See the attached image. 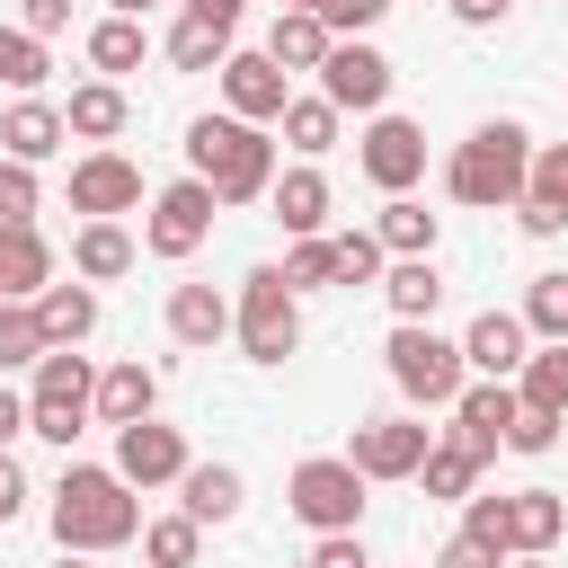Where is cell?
<instances>
[{"label": "cell", "instance_id": "cell-26", "mask_svg": "<svg viewBox=\"0 0 568 568\" xmlns=\"http://www.w3.org/2000/svg\"><path fill=\"white\" fill-rule=\"evenodd\" d=\"M27 311H36L44 346H89V328H98V284H44Z\"/></svg>", "mask_w": 568, "mask_h": 568}, {"label": "cell", "instance_id": "cell-57", "mask_svg": "<svg viewBox=\"0 0 568 568\" xmlns=\"http://www.w3.org/2000/svg\"><path fill=\"white\" fill-rule=\"evenodd\" d=\"M559 444H568V435H559Z\"/></svg>", "mask_w": 568, "mask_h": 568}, {"label": "cell", "instance_id": "cell-6", "mask_svg": "<svg viewBox=\"0 0 568 568\" xmlns=\"http://www.w3.org/2000/svg\"><path fill=\"white\" fill-rule=\"evenodd\" d=\"M231 337H240L248 364H284V355L302 346V293L284 284V266H248V275H240Z\"/></svg>", "mask_w": 568, "mask_h": 568}, {"label": "cell", "instance_id": "cell-25", "mask_svg": "<svg viewBox=\"0 0 568 568\" xmlns=\"http://www.w3.org/2000/svg\"><path fill=\"white\" fill-rule=\"evenodd\" d=\"M133 257H142V248H133L124 222H80V231H71V275H80V284H115V275H133Z\"/></svg>", "mask_w": 568, "mask_h": 568}, {"label": "cell", "instance_id": "cell-5", "mask_svg": "<svg viewBox=\"0 0 568 568\" xmlns=\"http://www.w3.org/2000/svg\"><path fill=\"white\" fill-rule=\"evenodd\" d=\"M89 399H98V373H89L80 346H44V355L27 364V435H44V444L71 453V444L98 426Z\"/></svg>", "mask_w": 568, "mask_h": 568}, {"label": "cell", "instance_id": "cell-37", "mask_svg": "<svg viewBox=\"0 0 568 568\" xmlns=\"http://www.w3.org/2000/svg\"><path fill=\"white\" fill-rule=\"evenodd\" d=\"M222 53H231V27H213V18H178L169 27V62L178 71H222Z\"/></svg>", "mask_w": 568, "mask_h": 568}, {"label": "cell", "instance_id": "cell-4", "mask_svg": "<svg viewBox=\"0 0 568 568\" xmlns=\"http://www.w3.org/2000/svg\"><path fill=\"white\" fill-rule=\"evenodd\" d=\"M382 364H390V390H399L408 408H453V399H462V382H470L462 337H444L435 320H390Z\"/></svg>", "mask_w": 568, "mask_h": 568}, {"label": "cell", "instance_id": "cell-44", "mask_svg": "<svg viewBox=\"0 0 568 568\" xmlns=\"http://www.w3.org/2000/svg\"><path fill=\"white\" fill-rule=\"evenodd\" d=\"M320 9V27L328 36H364V27H382L390 18V0H311Z\"/></svg>", "mask_w": 568, "mask_h": 568}, {"label": "cell", "instance_id": "cell-33", "mask_svg": "<svg viewBox=\"0 0 568 568\" xmlns=\"http://www.w3.org/2000/svg\"><path fill=\"white\" fill-rule=\"evenodd\" d=\"M142 53H151L142 18H115V9H106V18L89 27V71H98V80H124V71H142Z\"/></svg>", "mask_w": 568, "mask_h": 568}, {"label": "cell", "instance_id": "cell-51", "mask_svg": "<svg viewBox=\"0 0 568 568\" xmlns=\"http://www.w3.org/2000/svg\"><path fill=\"white\" fill-rule=\"evenodd\" d=\"M248 0H186V18H213V27H240Z\"/></svg>", "mask_w": 568, "mask_h": 568}, {"label": "cell", "instance_id": "cell-34", "mask_svg": "<svg viewBox=\"0 0 568 568\" xmlns=\"http://www.w3.org/2000/svg\"><path fill=\"white\" fill-rule=\"evenodd\" d=\"M337 106L311 89V98H284V115H275V133H284V151H302V160H320V151H337Z\"/></svg>", "mask_w": 568, "mask_h": 568}, {"label": "cell", "instance_id": "cell-28", "mask_svg": "<svg viewBox=\"0 0 568 568\" xmlns=\"http://www.w3.org/2000/svg\"><path fill=\"white\" fill-rule=\"evenodd\" d=\"M328 27H320V9H275V27H266V62L275 71H320L328 62Z\"/></svg>", "mask_w": 568, "mask_h": 568}, {"label": "cell", "instance_id": "cell-27", "mask_svg": "<svg viewBox=\"0 0 568 568\" xmlns=\"http://www.w3.org/2000/svg\"><path fill=\"white\" fill-rule=\"evenodd\" d=\"M169 337H178V346H204V355H213V346L231 337V302H222L213 284H169Z\"/></svg>", "mask_w": 568, "mask_h": 568}, {"label": "cell", "instance_id": "cell-30", "mask_svg": "<svg viewBox=\"0 0 568 568\" xmlns=\"http://www.w3.org/2000/svg\"><path fill=\"white\" fill-rule=\"evenodd\" d=\"M382 302H390V320H435L444 266H435V257H390V266H382Z\"/></svg>", "mask_w": 568, "mask_h": 568}, {"label": "cell", "instance_id": "cell-40", "mask_svg": "<svg viewBox=\"0 0 568 568\" xmlns=\"http://www.w3.org/2000/svg\"><path fill=\"white\" fill-rule=\"evenodd\" d=\"M36 355H44V328H36V311H27V302H0V382H9V373H27Z\"/></svg>", "mask_w": 568, "mask_h": 568}, {"label": "cell", "instance_id": "cell-3", "mask_svg": "<svg viewBox=\"0 0 568 568\" xmlns=\"http://www.w3.org/2000/svg\"><path fill=\"white\" fill-rule=\"evenodd\" d=\"M524 169H532V133H524L515 115H488V124H470V133L453 142V160H444V195L470 204V213H497V204L524 195Z\"/></svg>", "mask_w": 568, "mask_h": 568}, {"label": "cell", "instance_id": "cell-43", "mask_svg": "<svg viewBox=\"0 0 568 568\" xmlns=\"http://www.w3.org/2000/svg\"><path fill=\"white\" fill-rule=\"evenodd\" d=\"M559 435H568V417H550V408H515L506 453H559Z\"/></svg>", "mask_w": 568, "mask_h": 568}, {"label": "cell", "instance_id": "cell-45", "mask_svg": "<svg viewBox=\"0 0 568 568\" xmlns=\"http://www.w3.org/2000/svg\"><path fill=\"white\" fill-rule=\"evenodd\" d=\"M311 568H373V550H364V532H320Z\"/></svg>", "mask_w": 568, "mask_h": 568}, {"label": "cell", "instance_id": "cell-36", "mask_svg": "<svg viewBox=\"0 0 568 568\" xmlns=\"http://www.w3.org/2000/svg\"><path fill=\"white\" fill-rule=\"evenodd\" d=\"M44 71H53L44 36H27V27H0V89H9V98H36V89H44Z\"/></svg>", "mask_w": 568, "mask_h": 568}, {"label": "cell", "instance_id": "cell-39", "mask_svg": "<svg viewBox=\"0 0 568 568\" xmlns=\"http://www.w3.org/2000/svg\"><path fill=\"white\" fill-rule=\"evenodd\" d=\"M328 266H337V284H382L390 248H382L373 231H337V240H328Z\"/></svg>", "mask_w": 568, "mask_h": 568}, {"label": "cell", "instance_id": "cell-20", "mask_svg": "<svg viewBox=\"0 0 568 568\" xmlns=\"http://www.w3.org/2000/svg\"><path fill=\"white\" fill-rule=\"evenodd\" d=\"M124 124H133L124 80H80V89L62 98V133H71V142H115Z\"/></svg>", "mask_w": 568, "mask_h": 568}, {"label": "cell", "instance_id": "cell-8", "mask_svg": "<svg viewBox=\"0 0 568 568\" xmlns=\"http://www.w3.org/2000/svg\"><path fill=\"white\" fill-rule=\"evenodd\" d=\"M213 213H222V195L204 186V178H169L160 195H151V222H142V248L151 257H169V266H186L204 240H213Z\"/></svg>", "mask_w": 568, "mask_h": 568}, {"label": "cell", "instance_id": "cell-31", "mask_svg": "<svg viewBox=\"0 0 568 568\" xmlns=\"http://www.w3.org/2000/svg\"><path fill=\"white\" fill-rule=\"evenodd\" d=\"M435 213L417 204V195H382V213H373V240L390 248V257H435Z\"/></svg>", "mask_w": 568, "mask_h": 568}, {"label": "cell", "instance_id": "cell-54", "mask_svg": "<svg viewBox=\"0 0 568 568\" xmlns=\"http://www.w3.org/2000/svg\"><path fill=\"white\" fill-rule=\"evenodd\" d=\"M62 568H89V550H62Z\"/></svg>", "mask_w": 568, "mask_h": 568}, {"label": "cell", "instance_id": "cell-13", "mask_svg": "<svg viewBox=\"0 0 568 568\" xmlns=\"http://www.w3.org/2000/svg\"><path fill=\"white\" fill-rule=\"evenodd\" d=\"M213 80H222V115H240V124H275V115H284V98H293V71H275V62H266V44H257V53H240V44H231Z\"/></svg>", "mask_w": 568, "mask_h": 568}, {"label": "cell", "instance_id": "cell-38", "mask_svg": "<svg viewBox=\"0 0 568 568\" xmlns=\"http://www.w3.org/2000/svg\"><path fill=\"white\" fill-rule=\"evenodd\" d=\"M524 328L532 337H568V266H550V275L524 284Z\"/></svg>", "mask_w": 568, "mask_h": 568}, {"label": "cell", "instance_id": "cell-32", "mask_svg": "<svg viewBox=\"0 0 568 568\" xmlns=\"http://www.w3.org/2000/svg\"><path fill=\"white\" fill-rule=\"evenodd\" d=\"M479 470H488V462H479V453H470L462 435H435V444H426V462H417V488H426V497H453V506H462V497L479 488Z\"/></svg>", "mask_w": 568, "mask_h": 568}, {"label": "cell", "instance_id": "cell-16", "mask_svg": "<svg viewBox=\"0 0 568 568\" xmlns=\"http://www.w3.org/2000/svg\"><path fill=\"white\" fill-rule=\"evenodd\" d=\"M532 355V328H524V311H479L470 328H462V364L479 373V382H515V364Z\"/></svg>", "mask_w": 568, "mask_h": 568}, {"label": "cell", "instance_id": "cell-1", "mask_svg": "<svg viewBox=\"0 0 568 568\" xmlns=\"http://www.w3.org/2000/svg\"><path fill=\"white\" fill-rule=\"evenodd\" d=\"M142 532V488L115 479V462H62L53 479V541L62 550H124Z\"/></svg>", "mask_w": 568, "mask_h": 568}, {"label": "cell", "instance_id": "cell-35", "mask_svg": "<svg viewBox=\"0 0 568 568\" xmlns=\"http://www.w3.org/2000/svg\"><path fill=\"white\" fill-rule=\"evenodd\" d=\"M195 550H204V524H195L186 506L142 524V559H151V568H195Z\"/></svg>", "mask_w": 568, "mask_h": 568}, {"label": "cell", "instance_id": "cell-2", "mask_svg": "<svg viewBox=\"0 0 568 568\" xmlns=\"http://www.w3.org/2000/svg\"><path fill=\"white\" fill-rule=\"evenodd\" d=\"M186 178H204L222 204H257V195L275 186V124L195 115V124H186Z\"/></svg>", "mask_w": 568, "mask_h": 568}, {"label": "cell", "instance_id": "cell-14", "mask_svg": "<svg viewBox=\"0 0 568 568\" xmlns=\"http://www.w3.org/2000/svg\"><path fill=\"white\" fill-rule=\"evenodd\" d=\"M195 453H186V435L178 426H160V417H133V426H115V479H133V488H178V470H186Z\"/></svg>", "mask_w": 568, "mask_h": 568}, {"label": "cell", "instance_id": "cell-7", "mask_svg": "<svg viewBox=\"0 0 568 568\" xmlns=\"http://www.w3.org/2000/svg\"><path fill=\"white\" fill-rule=\"evenodd\" d=\"M364 470L346 462V453H311V462H293V479H284V506L311 524V532H364Z\"/></svg>", "mask_w": 568, "mask_h": 568}, {"label": "cell", "instance_id": "cell-21", "mask_svg": "<svg viewBox=\"0 0 568 568\" xmlns=\"http://www.w3.org/2000/svg\"><path fill=\"white\" fill-rule=\"evenodd\" d=\"M62 142H71V133H62V106H53V98H18V106L0 115V160H27V169H44Z\"/></svg>", "mask_w": 568, "mask_h": 568}, {"label": "cell", "instance_id": "cell-22", "mask_svg": "<svg viewBox=\"0 0 568 568\" xmlns=\"http://www.w3.org/2000/svg\"><path fill=\"white\" fill-rule=\"evenodd\" d=\"M178 506H186L195 524H231V515L248 506L240 462H186V470H178Z\"/></svg>", "mask_w": 568, "mask_h": 568}, {"label": "cell", "instance_id": "cell-50", "mask_svg": "<svg viewBox=\"0 0 568 568\" xmlns=\"http://www.w3.org/2000/svg\"><path fill=\"white\" fill-rule=\"evenodd\" d=\"M506 9H515V0H453V18H462V27H497Z\"/></svg>", "mask_w": 568, "mask_h": 568}, {"label": "cell", "instance_id": "cell-18", "mask_svg": "<svg viewBox=\"0 0 568 568\" xmlns=\"http://www.w3.org/2000/svg\"><path fill=\"white\" fill-rule=\"evenodd\" d=\"M266 213L284 222V240H320V231H328V178H320L311 160L275 169V186H266Z\"/></svg>", "mask_w": 568, "mask_h": 568}, {"label": "cell", "instance_id": "cell-46", "mask_svg": "<svg viewBox=\"0 0 568 568\" xmlns=\"http://www.w3.org/2000/svg\"><path fill=\"white\" fill-rule=\"evenodd\" d=\"M435 568H506V550H497V541H479V532H453V541L435 550Z\"/></svg>", "mask_w": 568, "mask_h": 568}, {"label": "cell", "instance_id": "cell-10", "mask_svg": "<svg viewBox=\"0 0 568 568\" xmlns=\"http://www.w3.org/2000/svg\"><path fill=\"white\" fill-rule=\"evenodd\" d=\"M320 98H328L337 115H382V106H390V62H382L364 36H337L328 62H320Z\"/></svg>", "mask_w": 568, "mask_h": 568}, {"label": "cell", "instance_id": "cell-41", "mask_svg": "<svg viewBox=\"0 0 568 568\" xmlns=\"http://www.w3.org/2000/svg\"><path fill=\"white\" fill-rule=\"evenodd\" d=\"M284 284H293V293H320V284H337V266H328V231L284 248Z\"/></svg>", "mask_w": 568, "mask_h": 568}, {"label": "cell", "instance_id": "cell-11", "mask_svg": "<svg viewBox=\"0 0 568 568\" xmlns=\"http://www.w3.org/2000/svg\"><path fill=\"white\" fill-rule=\"evenodd\" d=\"M133 204H142V169H133L115 142H98V151L71 160V213H89V222H124Z\"/></svg>", "mask_w": 568, "mask_h": 568}, {"label": "cell", "instance_id": "cell-47", "mask_svg": "<svg viewBox=\"0 0 568 568\" xmlns=\"http://www.w3.org/2000/svg\"><path fill=\"white\" fill-rule=\"evenodd\" d=\"M18 27H27V36H44V44H53V36H62V27H71V0H18Z\"/></svg>", "mask_w": 568, "mask_h": 568}, {"label": "cell", "instance_id": "cell-9", "mask_svg": "<svg viewBox=\"0 0 568 568\" xmlns=\"http://www.w3.org/2000/svg\"><path fill=\"white\" fill-rule=\"evenodd\" d=\"M355 169L382 186V195H408L417 178H426V124H408V115H364V142H355Z\"/></svg>", "mask_w": 568, "mask_h": 568}, {"label": "cell", "instance_id": "cell-52", "mask_svg": "<svg viewBox=\"0 0 568 568\" xmlns=\"http://www.w3.org/2000/svg\"><path fill=\"white\" fill-rule=\"evenodd\" d=\"M106 9H115V18H142V9H160V0H106Z\"/></svg>", "mask_w": 568, "mask_h": 568}, {"label": "cell", "instance_id": "cell-55", "mask_svg": "<svg viewBox=\"0 0 568 568\" xmlns=\"http://www.w3.org/2000/svg\"><path fill=\"white\" fill-rule=\"evenodd\" d=\"M284 9H311V0H284Z\"/></svg>", "mask_w": 568, "mask_h": 568}, {"label": "cell", "instance_id": "cell-12", "mask_svg": "<svg viewBox=\"0 0 568 568\" xmlns=\"http://www.w3.org/2000/svg\"><path fill=\"white\" fill-rule=\"evenodd\" d=\"M426 444H435L426 417H364V426L346 435V462H355L364 479H417Z\"/></svg>", "mask_w": 568, "mask_h": 568}, {"label": "cell", "instance_id": "cell-49", "mask_svg": "<svg viewBox=\"0 0 568 568\" xmlns=\"http://www.w3.org/2000/svg\"><path fill=\"white\" fill-rule=\"evenodd\" d=\"M18 435H27V390H9V382H0V453H9Z\"/></svg>", "mask_w": 568, "mask_h": 568}, {"label": "cell", "instance_id": "cell-56", "mask_svg": "<svg viewBox=\"0 0 568 568\" xmlns=\"http://www.w3.org/2000/svg\"><path fill=\"white\" fill-rule=\"evenodd\" d=\"M0 302H9V293H0Z\"/></svg>", "mask_w": 568, "mask_h": 568}, {"label": "cell", "instance_id": "cell-48", "mask_svg": "<svg viewBox=\"0 0 568 568\" xmlns=\"http://www.w3.org/2000/svg\"><path fill=\"white\" fill-rule=\"evenodd\" d=\"M27 497H36V488H27V470L0 453V524H18V515H27Z\"/></svg>", "mask_w": 568, "mask_h": 568}, {"label": "cell", "instance_id": "cell-15", "mask_svg": "<svg viewBox=\"0 0 568 568\" xmlns=\"http://www.w3.org/2000/svg\"><path fill=\"white\" fill-rule=\"evenodd\" d=\"M515 222H524V240H559V231H568V142H532Z\"/></svg>", "mask_w": 568, "mask_h": 568}, {"label": "cell", "instance_id": "cell-42", "mask_svg": "<svg viewBox=\"0 0 568 568\" xmlns=\"http://www.w3.org/2000/svg\"><path fill=\"white\" fill-rule=\"evenodd\" d=\"M36 204H44V178L27 160H0V222H36Z\"/></svg>", "mask_w": 568, "mask_h": 568}, {"label": "cell", "instance_id": "cell-23", "mask_svg": "<svg viewBox=\"0 0 568 568\" xmlns=\"http://www.w3.org/2000/svg\"><path fill=\"white\" fill-rule=\"evenodd\" d=\"M53 284V240L36 222H0V293L9 302H36Z\"/></svg>", "mask_w": 568, "mask_h": 568}, {"label": "cell", "instance_id": "cell-58", "mask_svg": "<svg viewBox=\"0 0 568 568\" xmlns=\"http://www.w3.org/2000/svg\"><path fill=\"white\" fill-rule=\"evenodd\" d=\"M559 541H568V532H559Z\"/></svg>", "mask_w": 568, "mask_h": 568}, {"label": "cell", "instance_id": "cell-24", "mask_svg": "<svg viewBox=\"0 0 568 568\" xmlns=\"http://www.w3.org/2000/svg\"><path fill=\"white\" fill-rule=\"evenodd\" d=\"M568 532V497L559 488H506V559L515 550H550Z\"/></svg>", "mask_w": 568, "mask_h": 568}, {"label": "cell", "instance_id": "cell-19", "mask_svg": "<svg viewBox=\"0 0 568 568\" xmlns=\"http://www.w3.org/2000/svg\"><path fill=\"white\" fill-rule=\"evenodd\" d=\"M89 417H98V426H133V417H160V373H151L142 355L106 364V373H98V399H89Z\"/></svg>", "mask_w": 568, "mask_h": 568}, {"label": "cell", "instance_id": "cell-17", "mask_svg": "<svg viewBox=\"0 0 568 568\" xmlns=\"http://www.w3.org/2000/svg\"><path fill=\"white\" fill-rule=\"evenodd\" d=\"M515 382H462V399H453V435L479 453V462H497L506 453V426H515Z\"/></svg>", "mask_w": 568, "mask_h": 568}, {"label": "cell", "instance_id": "cell-53", "mask_svg": "<svg viewBox=\"0 0 568 568\" xmlns=\"http://www.w3.org/2000/svg\"><path fill=\"white\" fill-rule=\"evenodd\" d=\"M506 568H541V550H515V559H506Z\"/></svg>", "mask_w": 568, "mask_h": 568}, {"label": "cell", "instance_id": "cell-29", "mask_svg": "<svg viewBox=\"0 0 568 568\" xmlns=\"http://www.w3.org/2000/svg\"><path fill=\"white\" fill-rule=\"evenodd\" d=\"M515 399L568 417V337H532V355L515 364Z\"/></svg>", "mask_w": 568, "mask_h": 568}]
</instances>
